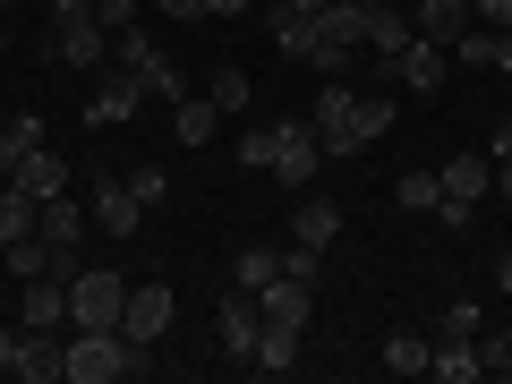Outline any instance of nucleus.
Returning <instances> with one entry per match:
<instances>
[{"mask_svg": "<svg viewBox=\"0 0 512 384\" xmlns=\"http://www.w3.org/2000/svg\"><path fill=\"white\" fill-rule=\"evenodd\" d=\"M384 128H393V103H384V94H359V86H342V77H325V103H316L325 154H359V146H376Z\"/></svg>", "mask_w": 512, "mask_h": 384, "instance_id": "1", "label": "nucleus"}, {"mask_svg": "<svg viewBox=\"0 0 512 384\" xmlns=\"http://www.w3.org/2000/svg\"><path fill=\"white\" fill-rule=\"evenodd\" d=\"M137 367H146V350L128 342V333L69 325V342H60V376H69V384H111V376H137Z\"/></svg>", "mask_w": 512, "mask_h": 384, "instance_id": "2", "label": "nucleus"}, {"mask_svg": "<svg viewBox=\"0 0 512 384\" xmlns=\"http://www.w3.org/2000/svg\"><path fill=\"white\" fill-rule=\"evenodd\" d=\"M274 171L282 188H316V171H325V137H316V120H274Z\"/></svg>", "mask_w": 512, "mask_h": 384, "instance_id": "3", "label": "nucleus"}, {"mask_svg": "<svg viewBox=\"0 0 512 384\" xmlns=\"http://www.w3.org/2000/svg\"><path fill=\"white\" fill-rule=\"evenodd\" d=\"M120 316H128V282L120 274H69V325L120 333Z\"/></svg>", "mask_w": 512, "mask_h": 384, "instance_id": "4", "label": "nucleus"}, {"mask_svg": "<svg viewBox=\"0 0 512 384\" xmlns=\"http://www.w3.org/2000/svg\"><path fill=\"white\" fill-rule=\"evenodd\" d=\"M256 333H265V308H256V291H222V308H214V342H222V359H239L248 367L256 359Z\"/></svg>", "mask_w": 512, "mask_h": 384, "instance_id": "5", "label": "nucleus"}, {"mask_svg": "<svg viewBox=\"0 0 512 384\" xmlns=\"http://www.w3.org/2000/svg\"><path fill=\"white\" fill-rule=\"evenodd\" d=\"M120 333L137 350H154L171 333V282H128V316H120Z\"/></svg>", "mask_w": 512, "mask_h": 384, "instance_id": "6", "label": "nucleus"}, {"mask_svg": "<svg viewBox=\"0 0 512 384\" xmlns=\"http://www.w3.org/2000/svg\"><path fill=\"white\" fill-rule=\"evenodd\" d=\"M86 214H94V231H111V239H137V231H146V205L128 197L120 171H103V180H94V205H86Z\"/></svg>", "mask_w": 512, "mask_h": 384, "instance_id": "7", "label": "nucleus"}, {"mask_svg": "<svg viewBox=\"0 0 512 384\" xmlns=\"http://www.w3.org/2000/svg\"><path fill=\"white\" fill-rule=\"evenodd\" d=\"M18 325L26 333H60V325H69V282L35 274V282H26V299H18Z\"/></svg>", "mask_w": 512, "mask_h": 384, "instance_id": "8", "label": "nucleus"}, {"mask_svg": "<svg viewBox=\"0 0 512 384\" xmlns=\"http://www.w3.org/2000/svg\"><path fill=\"white\" fill-rule=\"evenodd\" d=\"M52 52L69 69H111V26L103 18H77V26H52Z\"/></svg>", "mask_w": 512, "mask_h": 384, "instance_id": "9", "label": "nucleus"}, {"mask_svg": "<svg viewBox=\"0 0 512 384\" xmlns=\"http://www.w3.org/2000/svg\"><path fill=\"white\" fill-rule=\"evenodd\" d=\"M137 103H146V86H137V77H128V69H111L103 86L86 94V128H111V120H137Z\"/></svg>", "mask_w": 512, "mask_h": 384, "instance_id": "10", "label": "nucleus"}, {"mask_svg": "<svg viewBox=\"0 0 512 384\" xmlns=\"http://www.w3.org/2000/svg\"><path fill=\"white\" fill-rule=\"evenodd\" d=\"M444 69H453V52H444V43H427V35H410V52L393 60V77H402L410 94H444Z\"/></svg>", "mask_w": 512, "mask_h": 384, "instance_id": "11", "label": "nucleus"}, {"mask_svg": "<svg viewBox=\"0 0 512 384\" xmlns=\"http://www.w3.org/2000/svg\"><path fill=\"white\" fill-rule=\"evenodd\" d=\"M436 180H444V205H478L495 188V154H453Z\"/></svg>", "mask_w": 512, "mask_h": 384, "instance_id": "12", "label": "nucleus"}, {"mask_svg": "<svg viewBox=\"0 0 512 384\" xmlns=\"http://www.w3.org/2000/svg\"><path fill=\"white\" fill-rule=\"evenodd\" d=\"M470 18H478L470 0H419V9H410V26H419L427 43H444V52L461 43V26H470Z\"/></svg>", "mask_w": 512, "mask_h": 384, "instance_id": "13", "label": "nucleus"}, {"mask_svg": "<svg viewBox=\"0 0 512 384\" xmlns=\"http://www.w3.org/2000/svg\"><path fill=\"white\" fill-rule=\"evenodd\" d=\"M256 308H265V325H299V333H308L316 291H308V282H265V291H256Z\"/></svg>", "mask_w": 512, "mask_h": 384, "instance_id": "14", "label": "nucleus"}, {"mask_svg": "<svg viewBox=\"0 0 512 384\" xmlns=\"http://www.w3.org/2000/svg\"><path fill=\"white\" fill-rule=\"evenodd\" d=\"M427 376H444V384H470V376H487V367H478V333H444V342L427 350Z\"/></svg>", "mask_w": 512, "mask_h": 384, "instance_id": "15", "label": "nucleus"}, {"mask_svg": "<svg viewBox=\"0 0 512 384\" xmlns=\"http://www.w3.org/2000/svg\"><path fill=\"white\" fill-rule=\"evenodd\" d=\"M291 239H299V248H316V256H325L333 239H342V205H333V197H308V205L291 214Z\"/></svg>", "mask_w": 512, "mask_h": 384, "instance_id": "16", "label": "nucleus"}, {"mask_svg": "<svg viewBox=\"0 0 512 384\" xmlns=\"http://www.w3.org/2000/svg\"><path fill=\"white\" fill-rule=\"evenodd\" d=\"M265 26H274V52H282V60H316V18H299V9L265 0Z\"/></svg>", "mask_w": 512, "mask_h": 384, "instance_id": "17", "label": "nucleus"}, {"mask_svg": "<svg viewBox=\"0 0 512 384\" xmlns=\"http://www.w3.org/2000/svg\"><path fill=\"white\" fill-rule=\"evenodd\" d=\"M9 180H18L26 197L43 205V197H60V188H69V154H43V146H35V154H26L18 171H9Z\"/></svg>", "mask_w": 512, "mask_h": 384, "instance_id": "18", "label": "nucleus"}, {"mask_svg": "<svg viewBox=\"0 0 512 384\" xmlns=\"http://www.w3.org/2000/svg\"><path fill=\"white\" fill-rule=\"evenodd\" d=\"M410 35H419V26H410L402 9H367V52H376L384 69H393V60L410 52Z\"/></svg>", "mask_w": 512, "mask_h": 384, "instance_id": "19", "label": "nucleus"}, {"mask_svg": "<svg viewBox=\"0 0 512 384\" xmlns=\"http://www.w3.org/2000/svg\"><path fill=\"white\" fill-rule=\"evenodd\" d=\"M154 60H163V43H154V26H146V18H137V26H120V35H111V69L146 77Z\"/></svg>", "mask_w": 512, "mask_h": 384, "instance_id": "20", "label": "nucleus"}, {"mask_svg": "<svg viewBox=\"0 0 512 384\" xmlns=\"http://www.w3.org/2000/svg\"><path fill=\"white\" fill-rule=\"evenodd\" d=\"M214 128H222L214 94H180V103H171V137H180V146H205Z\"/></svg>", "mask_w": 512, "mask_h": 384, "instance_id": "21", "label": "nucleus"}, {"mask_svg": "<svg viewBox=\"0 0 512 384\" xmlns=\"http://www.w3.org/2000/svg\"><path fill=\"white\" fill-rule=\"evenodd\" d=\"M248 367H265V376H291L299 367V325H265L256 333V359Z\"/></svg>", "mask_w": 512, "mask_h": 384, "instance_id": "22", "label": "nucleus"}, {"mask_svg": "<svg viewBox=\"0 0 512 384\" xmlns=\"http://www.w3.org/2000/svg\"><path fill=\"white\" fill-rule=\"evenodd\" d=\"M231 282H239V291H265V282H282V248H265V239H256V248H239V256H231Z\"/></svg>", "mask_w": 512, "mask_h": 384, "instance_id": "23", "label": "nucleus"}, {"mask_svg": "<svg viewBox=\"0 0 512 384\" xmlns=\"http://www.w3.org/2000/svg\"><path fill=\"white\" fill-rule=\"evenodd\" d=\"M393 205H402V214H436L444 180H436V171H402V180H393Z\"/></svg>", "mask_w": 512, "mask_h": 384, "instance_id": "24", "label": "nucleus"}, {"mask_svg": "<svg viewBox=\"0 0 512 384\" xmlns=\"http://www.w3.org/2000/svg\"><path fill=\"white\" fill-rule=\"evenodd\" d=\"M18 376H26V384H60V333H26Z\"/></svg>", "mask_w": 512, "mask_h": 384, "instance_id": "25", "label": "nucleus"}, {"mask_svg": "<svg viewBox=\"0 0 512 384\" xmlns=\"http://www.w3.org/2000/svg\"><path fill=\"white\" fill-rule=\"evenodd\" d=\"M0 265H9V274H18V282H35V274H52V248H43V231H26V239H9V248H0Z\"/></svg>", "mask_w": 512, "mask_h": 384, "instance_id": "26", "label": "nucleus"}, {"mask_svg": "<svg viewBox=\"0 0 512 384\" xmlns=\"http://www.w3.org/2000/svg\"><path fill=\"white\" fill-rule=\"evenodd\" d=\"M427 350H436V342H419V333H393V342H384V367H393V376H427Z\"/></svg>", "mask_w": 512, "mask_h": 384, "instance_id": "27", "label": "nucleus"}, {"mask_svg": "<svg viewBox=\"0 0 512 384\" xmlns=\"http://www.w3.org/2000/svg\"><path fill=\"white\" fill-rule=\"evenodd\" d=\"M137 86H146V103H180V94H188V77H180V60H154V69L137 77Z\"/></svg>", "mask_w": 512, "mask_h": 384, "instance_id": "28", "label": "nucleus"}, {"mask_svg": "<svg viewBox=\"0 0 512 384\" xmlns=\"http://www.w3.org/2000/svg\"><path fill=\"white\" fill-rule=\"evenodd\" d=\"M128 197H137V205L154 214V205L171 197V171H163V163H137V171H128Z\"/></svg>", "mask_w": 512, "mask_h": 384, "instance_id": "29", "label": "nucleus"}, {"mask_svg": "<svg viewBox=\"0 0 512 384\" xmlns=\"http://www.w3.org/2000/svg\"><path fill=\"white\" fill-rule=\"evenodd\" d=\"M205 94H214V111H248V69H214Z\"/></svg>", "mask_w": 512, "mask_h": 384, "instance_id": "30", "label": "nucleus"}, {"mask_svg": "<svg viewBox=\"0 0 512 384\" xmlns=\"http://www.w3.org/2000/svg\"><path fill=\"white\" fill-rule=\"evenodd\" d=\"M94 18H103L111 35H120V26H137V18H146V0H94Z\"/></svg>", "mask_w": 512, "mask_h": 384, "instance_id": "31", "label": "nucleus"}, {"mask_svg": "<svg viewBox=\"0 0 512 384\" xmlns=\"http://www.w3.org/2000/svg\"><path fill=\"white\" fill-rule=\"evenodd\" d=\"M239 163H248V171L274 163V128H248V137H239Z\"/></svg>", "mask_w": 512, "mask_h": 384, "instance_id": "32", "label": "nucleus"}, {"mask_svg": "<svg viewBox=\"0 0 512 384\" xmlns=\"http://www.w3.org/2000/svg\"><path fill=\"white\" fill-rule=\"evenodd\" d=\"M478 367H495V376H512V333H487V342H478Z\"/></svg>", "mask_w": 512, "mask_h": 384, "instance_id": "33", "label": "nucleus"}, {"mask_svg": "<svg viewBox=\"0 0 512 384\" xmlns=\"http://www.w3.org/2000/svg\"><path fill=\"white\" fill-rule=\"evenodd\" d=\"M478 26H495V35H512V0H470Z\"/></svg>", "mask_w": 512, "mask_h": 384, "instance_id": "34", "label": "nucleus"}, {"mask_svg": "<svg viewBox=\"0 0 512 384\" xmlns=\"http://www.w3.org/2000/svg\"><path fill=\"white\" fill-rule=\"evenodd\" d=\"M18 359H26V325H18V333H0V376H18Z\"/></svg>", "mask_w": 512, "mask_h": 384, "instance_id": "35", "label": "nucleus"}, {"mask_svg": "<svg viewBox=\"0 0 512 384\" xmlns=\"http://www.w3.org/2000/svg\"><path fill=\"white\" fill-rule=\"evenodd\" d=\"M77 18H94V0H52V26H77Z\"/></svg>", "mask_w": 512, "mask_h": 384, "instance_id": "36", "label": "nucleus"}, {"mask_svg": "<svg viewBox=\"0 0 512 384\" xmlns=\"http://www.w3.org/2000/svg\"><path fill=\"white\" fill-rule=\"evenodd\" d=\"M197 9H205V18H248L256 0H197Z\"/></svg>", "mask_w": 512, "mask_h": 384, "instance_id": "37", "label": "nucleus"}, {"mask_svg": "<svg viewBox=\"0 0 512 384\" xmlns=\"http://www.w3.org/2000/svg\"><path fill=\"white\" fill-rule=\"evenodd\" d=\"M495 163H512V120H504V128H495Z\"/></svg>", "mask_w": 512, "mask_h": 384, "instance_id": "38", "label": "nucleus"}, {"mask_svg": "<svg viewBox=\"0 0 512 384\" xmlns=\"http://www.w3.org/2000/svg\"><path fill=\"white\" fill-rule=\"evenodd\" d=\"M495 188H504V197H512V163H495Z\"/></svg>", "mask_w": 512, "mask_h": 384, "instance_id": "39", "label": "nucleus"}, {"mask_svg": "<svg viewBox=\"0 0 512 384\" xmlns=\"http://www.w3.org/2000/svg\"><path fill=\"white\" fill-rule=\"evenodd\" d=\"M0 52H9V0H0Z\"/></svg>", "mask_w": 512, "mask_h": 384, "instance_id": "40", "label": "nucleus"}, {"mask_svg": "<svg viewBox=\"0 0 512 384\" xmlns=\"http://www.w3.org/2000/svg\"><path fill=\"white\" fill-rule=\"evenodd\" d=\"M359 9H393V0H359Z\"/></svg>", "mask_w": 512, "mask_h": 384, "instance_id": "41", "label": "nucleus"}, {"mask_svg": "<svg viewBox=\"0 0 512 384\" xmlns=\"http://www.w3.org/2000/svg\"><path fill=\"white\" fill-rule=\"evenodd\" d=\"M0 120H9V111H0Z\"/></svg>", "mask_w": 512, "mask_h": 384, "instance_id": "42", "label": "nucleus"}]
</instances>
